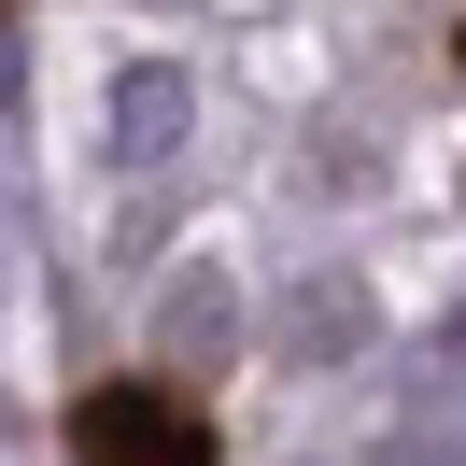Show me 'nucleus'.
Listing matches in <instances>:
<instances>
[{"label": "nucleus", "mask_w": 466, "mask_h": 466, "mask_svg": "<svg viewBox=\"0 0 466 466\" xmlns=\"http://www.w3.org/2000/svg\"><path fill=\"white\" fill-rule=\"evenodd\" d=\"M71 466H227L212 452V410L170 381H99L71 396Z\"/></svg>", "instance_id": "nucleus-1"}, {"label": "nucleus", "mask_w": 466, "mask_h": 466, "mask_svg": "<svg viewBox=\"0 0 466 466\" xmlns=\"http://www.w3.org/2000/svg\"><path fill=\"white\" fill-rule=\"evenodd\" d=\"M452 57H466V43H452Z\"/></svg>", "instance_id": "nucleus-2"}]
</instances>
